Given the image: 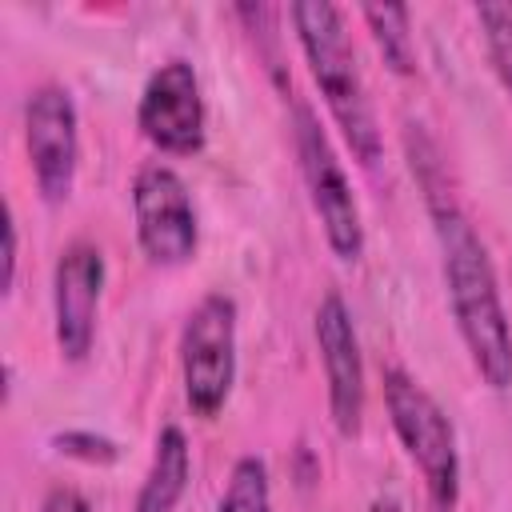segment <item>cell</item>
<instances>
[{
	"label": "cell",
	"mask_w": 512,
	"mask_h": 512,
	"mask_svg": "<svg viewBox=\"0 0 512 512\" xmlns=\"http://www.w3.org/2000/svg\"><path fill=\"white\" fill-rule=\"evenodd\" d=\"M408 156H412V176L424 188L436 244H440V264H444V284L452 300V316L460 328V340L484 376L488 388L504 392L512 384V324L500 300L496 268L476 236L468 212L456 204V196L444 184V164L436 160V148L424 140V132L408 136Z\"/></svg>",
	"instance_id": "6da1fadb"
},
{
	"label": "cell",
	"mask_w": 512,
	"mask_h": 512,
	"mask_svg": "<svg viewBox=\"0 0 512 512\" xmlns=\"http://www.w3.org/2000/svg\"><path fill=\"white\" fill-rule=\"evenodd\" d=\"M288 16L296 24L312 80L320 84V96H324L336 128L344 132L352 156L364 168H376L384 144H380V128H376V116H372V104H368L340 8L328 0H304V4H292Z\"/></svg>",
	"instance_id": "7a4b0ae2"
},
{
	"label": "cell",
	"mask_w": 512,
	"mask_h": 512,
	"mask_svg": "<svg viewBox=\"0 0 512 512\" xmlns=\"http://www.w3.org/2000/svg\"><path fill=\"white\" fill-rule=\"evenodd\" d=\"M384 408L388 420L416 460L432 512H456L460 500V452H456V432L444 408L432 400L424 384H416L404 368H384Z\"/></svg>",
	"instance_id": "3957f363"
},
{
	"label": "cell",
	"mask_w": 512,
	"mask_h": 512,
	"mask_svg": "<svg viewBox=\"0 0 512 512\" xmlns=\"http://www.w3.org/2000/svg\"><path fill=\"white\" fill-rule=\"evenodd\" d=\"M180 372L188 408L212 420L236 384V300L208 292L184 320L180 332Z\"/></svg>",
	"instance_id": "277c9868"
},
{
	"label": "cell",
	"mask_w": 512,
	"mask_h": 512,
	"mask_svg": "<svg viewBox=\"0 0 512 512\" xmlns=\"http://www.w3.org/2000/svg\"><path fill=\"white\" fill-rule=\"evenodd\" d=\"M296 116V160H300V172H304V184H308V200L324 224V236H328V248L340 256V260H360L364 252V224H360V208H356V196H352V184L324 136V128L316 124L312 108L308 104H296L292 108Z\"/></svg>",
	"instance_id": "5b68a950"
},
{
	"label": "cell",
	"mask_w": 512,
	"mask_h": 512,
	"mask_svg": "<svg viewBox=\"0 0 512 512\" xmlns=\"http://www.w3.org/2000/svg\"><path fill=\"white\" fill-rule=\"evenodd\" d=\"M132 212H136V240L152 264L176 268L196 256L200 224L188 196V184L168 164H144L132 180Z\"/></svg>",
	"instance_id": "8992f818"
},
{
	"label": "cell",
	"mask_w": 512,
	"mask_h": 512,
	"mask_svg": "<svg viewBox=\"0 0 512 512\" xmlns=\"http://www.w3.org/2000/svg\"><path fill=\"white\" fill-rule=\"evenodd\" d=\"M24 144L32 160L36 188L48 204L72 196L80 164V120L72 92L60 84H40L24 104Z\"/></svg>",
	"instance_id": "52a82bcc"
},
{
	"label": "cell",
	"mask_w": 512,
	"mask_h": 512,
	"mask_svg": "<svg viewBox=\"0 0 512 512\" xmlns=\"http://www.w3.org/2000/svg\"><path fill=\"white\" fill-rule=\"evenodd\" d=\"M136 124L144 140L168 156H192L204 148V96L188 60H168L148 76Z\"/></svg>",
	"instance_id": "ba28073f"
},
{
	"label": "cell",
	"mask_w": 512,
	"mask_h": 512,
	"mask_svg": "<svg viewBox=\"0 0 512 512\" xmlns=\"http://www.w3.org/2000/svg\"><path fill=\"white\" fill-rule=\"evenodd\" d=\"M104 292V252L92 240H72L52 272L56 344L68 360H84L96 340V312Z\"/></svg>",
	"instance_id": "9c48e42d"
},
{
	"label": "cell",
	"mask_w": 512,
	"mask_h": 512,
	"mask_svg": "<svg viewBox=\"0 0 512 512\" xmlns=\"http://www.w3.org/2000/svg\"><path fill=\"white\" fill-rule=\"evenodd\" d=\"M316 344L328 376V412L340 436L360 432L364 416V364H360V340L352 328V312L340 292H324L316 308Z\"/></svg>",
	"instance_id": "30bf717a"
},
{
	"label": "cell",
	"mask_w": 512,
	"mask_h": 512,
	"mask_svg": "<svg viewBox=\"0 0 512 512\" xmlns=\"http://www.w3.org/2000/svg\"><path fill=\"white\" fill-rule=\"evenodd\" d=\"M188 476H192V452L188 440L176 424H164L156 436V452H152V468L140 484L136 508L132 512H176V504L188 492Z\"/></svg>",
	"instance_id": "8fae6325"
},
{
	"label": "cell",
	"mask_w": 512,
	"mask_h": 512,
	"mask_svg": "<svg viewBox=\"0 0 512 512\" xmlns=\"http://www.w3.org/2000/svg\"><path fill=\"white\" fill-rule=\"evenodd\" d=\"M360 16L368 20V32L384 56V64L400 76L416 72V44H412V16L404 4H364Z\"/></svg>",
	"instance_id": "7c38bea8"
},
{
	"label": "cell",
	"mask_w": 512,
	"mask_h": 512,
	"mask_svg": "<svg viewBox=\"0 0 512 512\" xmlns=\"http://www.w3.org/2000/svg\"><path fill=\"white\" fill-rule=\"evenodd\" d=\"M220 512H272V488H268V468L260 456H240L232 464Z\"/></svg>",
	"instance_id": "4fadbf2b"
},
{
	"label": "cell",
	"mask_w": 512,
	"mask_h": 512,
	"mask_svg": "<svg viewBox=\"0 0 512 512\" xmlns=\"http://www.w3.org/2000/svg\"><path fill=\"white\" fill-rule=\"evenodd\" d=\"M476 20H480V32H484V48H488V60L512 100V0H488V4H476Z\"/></svg>",
	"instance_id": "5bb4252c"
},
{
	"label": "cell",
	"mask_w": 512,
	"mask_h": 512,
	"mask_svg": "<svg viewBox=\"0 0 512 512\" xmlns=\"http://www.w3.org/2000/svg\"><path fill=\"white\" fill-rule=\"evenodd\" d=\"M52 444L64 456H80L88 464H112L120 456V448L108 436H96V432H60V436H52Z\"/></svg>",
	"instance_id": "9a60e30c"
},
{
	"label": "cell",
	"mask_w": 512,
	"mask_h": 512,
	"mask_svg": "<svg viewBox=\"0 0 512 512\" xmlns=\"http://www.w3.org/2000/svg\"><path fill=\"white\" fill-rule=\"evenodd\" d=\"M40 512H92V508L76 488H52Z\"/></svg>",
	"instance_id": "2e32d148"
},
{
	"label": "cell",
	"mask_w": 512,
	"mask_h": 512,
	"mask_svg": "<svg viewBox=\"0 0 512 512\" xmlns=\"http://www.w3.org/2000/svg\"><path fill=\"white\" fill-rule=\"evenodd\" d=\"M16 280V220H12V208L4 204V292L12 288Z\"/></svg>",
	"instance_id": "e0dca14e"
},
{
	"label": "cell",
	"mask_w": 512,
	"mask_h": 512,
	"mask_svg": "<svg viewBox=\"0 0 512 512\" xmlns=\"http://www.w3.org/2000/svg\"><path fill=\"white\" fill-rule=\"evenodd\" d=\"M368 512H400V504H396L392 496H376V500L368 504Z\"/></svg>",
	"instance_id": "ac0fdd59"
}]
</instances>
